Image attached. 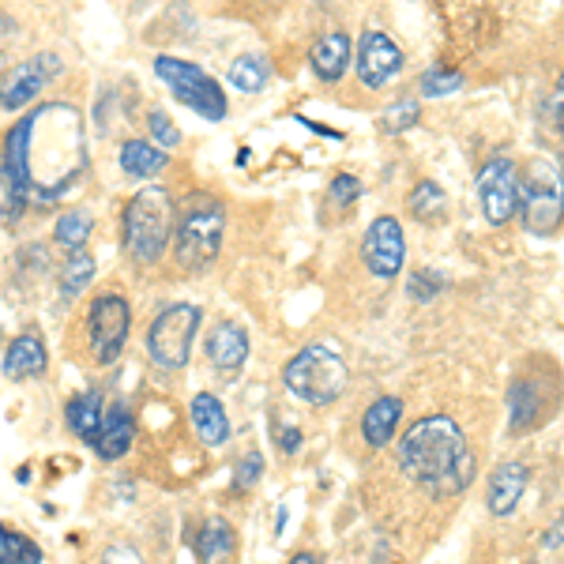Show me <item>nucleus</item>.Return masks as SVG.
<instances>
[{
  "label": "nucleus",
  "instance_id": "obj_1",
  "mask_svg": "<svg viewBox=\"0 0 564 564\" xmlns=\"http://www.w3.org/2000/svg\"><path fill=\"white\" fill-rule=\"evenodd\" d=\"M4 170L23 196L57 199L87 174V132L76 106L50 102L26 113L4 143Z\"/></svg>",
  "mask_w": 564,
  "mask_h": 564
},
{
  "label": "nucleus",
  "instance_id": "obj_2",
  "mask_svg": "<svg viewBox=\"0 0 564 564\" xmlns=\"http://www.w3.org/2000/svg\"><path fill=\"white\" fill-rule=\"evenodd\" d=\"M399 467L414 486L430 489V494H459L475 478V456L467 448V436L448 414L422 417L403 433Z\"/></svg>",
  "mask_w": 564,
  "mask_h": 564
},
{
  "label": "nucleus",
  "instance_id": "obj_3",
  "mask_svg": "<svg viewBox=\"0 0 564 564\" xmlns=\"http://www.w3.org/2000/svg\"><path fill=\"white\" fill-rule=\"evenodd\" d=\"M174 199L162 185L140 188L124 207V245L140 263H159L174 234Z\"/></svg>",
  "mask_w": 564,
  "mask_h": 564
},
{
  "label": "nucleus",
  "instance_id": "obj_4",
  "mask_svg": "<svg viewBox=\"0 0 564 564\" xmlns=\"http://www.w3.org/2000/svg\"><path fill=\"white\" fill-rule=\"evenodd\" d=\"M226 212L212 196H193L177 215V263L185 271H204L223 249Z\"/></svg>",
  "mask_w": 564,
  "mask_h": 564
},
{
  "label": "nucleus",
  "instance_id": "obj_5",
  "mask_svg": "<svg viewBox=\"0 0 564 564\" xmlns=\"http://www.w3.org/2000/svg\"><path fill=\"white\" fill-rule=\"evenodd\" d=\"M286 388L294 391L302 403L308 406H327L347 391V361L339 358L332 347L316 343V347H305L294 361L282 372Z\"/></svg>",
  "mask_w": 564,
  "mask_h": 564
},
{
  "label": "nucleus",
  "instance_id": "obj_6",
  "mask_svg": "<svg viewBox=\"0 0 564 564\" xmlns=\"http://www.w3.org/2000/svg\"><path fill=\"white\" fill-rule=\"evenodd\" d=\"M199 327V305L177 302L162 308L148 327V350L162 369H185L193 358V339Z\"/></svg>",
  "mask_w": 564,
  "mask_h": 564
},
{
  "label": "nucleus",
  "instance_id": "obj_7",
  "mask_svg": "<svg viewBox=\"0 0 564 564\" xmlns=\"http://www.w3.org/2000/svg\"><path fill=\"white\" fill-rule=\"evenodd\" d=\"M154 76L162 79L177 95V102H185L193 113L207 117V121H223L226 117V95L199 65L177 57H154Z\"/></svg>",
  "mask_w": 564,
  "mask_h": 564
},
{
  "label": "nucleus",
  "instance_id": "obj_8",
  "mask_svg": "<svg viewBox=\"0 0 564 564\" xmlns=\"http://www.w3.org/2000/svg\"><path fill=\"white\" fill-rule=\"evenodd\" d=\"M520 207H523V226L531 234H553L561 226V170L550 166L545 159L531 162L523 170L520 181Z\"/></svg>",
  "mask_w": 564,
  "mask_h": 564
},
{
  "label": "nucleus",
  "instance_id": "obj_9",
  "mask_svg": "<svg viewBox=\"0 0 564 564\" xmlns=\"http://www.w3.org/2000/svg\"><path fill=\"white\" fill-rule=\"evenodd\" d=\"M478 199L489 226H505L508 218L520 212V174H516L512 159H494L489 166H481Z\"/></svg>",
  "mask_w": 564,
  "mask_h": 564
},
{
  "label": "nucleus",
  "instance_id": "obj_10",
  "mask_svg": "<svg viewBox=\"0 0 564 564\" xmlns=\"http://www.w3.org/2000/svg\"><path fill=\"white\" fill-rule=\"evenodd\" d=\"M129 327H132V308L124 297L106 294L90 305V350H95V358L102 366H109L121 354L124 339H129Z\"/></svg>",
  "mask_w": 564,
  "mask_h": 564
},
{
  "label": "nucleus",
  "instance_id": "obj_11",
  "mask_svg": "<svg viewBox=\"0 0 564 564\" xmlns=\"http://www.w3.org/2000/svg\"><path fill=\"white\" fill-rule=\"evenodd\" d=\"M361 257H366L369 271L377 279H395L399 271H403V260H406L403 226H399L391 215L372 218V226L366 230V241H361Z\"/></svg>",
  "mask_w": 564,
  "mask_h": 564
},
{
  "label": "nucleus",
  "instance_id": "obj_12",
  "mask_svg": "<svg viewBox=\"0 0 564 564\" xmlns=\"http://www.w3.org/2000/svg\"><path fill=\"white\" fill-rule=\"evenodd\" d=\"M57 72H61L57 53H42V57H31V61H23V65H15L4 76V84H0V106L23 109L53 76H57Z\"/></svg>",
  "mask_w": 564,
  "mask_h": 564
},
{
  "label": "nucleus",
  "instance_id": "obj_13",
  "mask_svg": "<svg viewBox=\"0 0 564 564\" xmlns=\"http://www.w3.org/2000/svg\"><path fill=\"white\" fill-rule=\"evenodd\" d=\"M354 65H358V76L366 87H384L403 72V53L384 31H366L358 42V61Z\"/></svg>",
  "mask_w": 564,
  "mask_h": 564
},
{
  "label": "nucleus",
  "instance_id": "obj_14",
  "mask_svg": "<svg viewBox=\"0 0 564 564\" xmlns=\"http://www.w3.org/2000/svg\"><path fill=\"white\" fill-rule=\"evenodd\" d=\"M207 358L223 377H238L245 358H249V335L230 321L215 324L212 335H207Z\"/></svg>",
  "mask_w": 564,
  "mask_h": 564
},
{
  "label": "nucleus",
  "instance_id": "obj_15",
  "mask_svg": "<svg viewBox=\"0 0 564 564\" xmlns=\"http://www.w3.org/2000/svg\"><path fill=\"white\" fill-rule=\"evenodd\" d=\"M132 414H129V406L124 403H117V406H109V411L102 414V430H98L95 436V452L102 459H121V456H129V448H132Z\"/></svg>",
  "mask_w": 564,
  "mask_h": 564
},
{
  "label": "nucleus",
  "instance_id": "obj_16",
  "mask_svg": "<svg viewBox=\"0 0 564 564\" xmlns=\"http://www.w3.org/2000/svg\"><path fill=\"white\" fill-rule=\"evenodd\" d=\"M527 489V467L523 463H505L497 467V475L489 478V494H486V505L494 516H508L516 505H520Z\"/></svg>",
  "mask_w": 564,
  "mask_h": 564
},
{
  "label": "nucleus",
  "instance_id": "obj_17",
  "mask_svg": "<svg viewBox=\"0 0 564 564\" xmlns=\"http://www.w3.org/2000/svg\"><path fill=\"white\" fill-rule=\"evenodd\" d=\"M347 68H350V39L343 31L324 34V39L313 45V72L324 84H335V79L347 76Z\"/></svg>",
  "mask_w": 564,
  "mask_h": 564
},
{
  "label": "nucleus",
  "instance_id": "obj_18",
  "mask_svg": "<svg viewBox=\"0 0 564 564\" xmlns=\"http://www.w3.org/2000/svg\"><path fill=\"white\" fill-rule=\"evenodd\" d=\"M193 425H196L199 441H204L207 448L226 444V436H230V417H226L218 395H212V391H199V395L193 399Z\"/></svg>",
  "mask_w": 564,
  "mask_h": 564
},
{
  "label": "nucleus",
  "instance_id": "obj_19",
  "mask_svg": "<svg viewBox=\"0 0 564 564\" xmlns=\"http://www.w3.org/2000/svg\"><path fill=\"white\" fill-rule=\"evenodd\" d=\"M399 417H403V403H399L395 395H380L377 403L361 414V436H366L372 448H384L399 430Z\"/></svg>",
  "mask_w": 564,
  "mask_h": 564
},
{
  "label": "nucleus",
  "instance_id": "obj_20",
  "mask_svg": "<svg viewBox=\"0 0 564 564\" xmlns=\"http://www.w3.org/2000/svg\"><path fill=\"white\" fill-rule=\"evenodd\" d=\"M45 369V347L39 335H20V339L8 347L4 354V377L12 380H26V377H39Z\"/></svg>",
  "mask_w": 564,
  "mask_h": 564
},
{
  "label": "nucleus",
  "instance_id": "obj_21",
  "mask_svg": "<svg viewBox=\"0 0 564 564\" xmlns=\"http://www.w3.org/2000/svg\"><path fill=\"white\" fill-rule=\"evenodd\" d=\"M166 162H170V154L159 151L148 140H129L121 148V170L129 177H154L166 170Z\"/></svg>",
  "mask_w": 564,
  "mask_h": 564
},
{
  "label": "nucleus",
  "instance_id": "obj_22",
  "mask_svg": "<svg viewBox=\"0 0 564 564\" xmlns=\"http://www.w3.org/2000/svg\"><path fill=\"white\" fill-rule=\"evenodd\" d=\"M65 417H68L72 433H76L79 441L95 444L98 430H102V399H98V395H76L68 403Z\"/></svg>",
  "mask_w": 564,
  "mask_h": 564
},
{
  "label": "nucleus",
  "instance_id": "obj_23",
  "mask_svg": "<svg viewBox=\"0 0 564 564\" xmlns=\"http://www.w3.org/2000/svg\"><path fill=\"white\" fill-rule=\"evenodd\" d=\"M230 545H234L230 523H226V520H207L204 531H199V539H196V553H199V561H204V564H215L218 557H226V553H230Z\"/></svg>",
  "mask_w": 564,
  "mask_h": 564
},
{
  "label": "nucleus",
  "instance_id": "obj_24",
  "mask_svg": "<svg viewBox=\"0 0 564 564\" xmlns=\"http://www.w3.org/2000/svg\"><path fill=\"white\" fill-rule=\"evenodd\" d=\"M90 215L87 212H68L57 218V226H53V238H57V245H65L68 252H84V245L90 238Z\"/></svg>",
  "mask_w": 564,
  "mask_h": 564
},
{
  "label": "nucleus",
  "instance_id": "obj_25",
  "mask_svg": "<svg viewBox=\"0 0 564 564\" xmlns=\"http://www.w3.org/2000/svg\"><path fill=\"white\" fill-rule=\"evenodd\" d=\"M268 76H271V65L263 57H238L230 65V84L238 90H245V95H257V90H263Z\"/></svg>",
  "mask_w": 564,
  "mask_h": 564
},
{
  "label": "nucleus",
  "instance_id": "obj_26",
  "mask_svg": "<svg viewBox=\"0 0 564 564\" xmlns=\"http://www.w3.org/2000/svg\"><path fill=\"white\" fill-rule=\"evenodd\" d=\"M90 279H95V260H90L87 252H68V263H65V271H61V294L72 302L79 290L90 286Z\"/></svg>",
  "mask_w": 564,
  "mask_h": 564
},
{
  "label": "nucleus",
  "instance_id": "obj_27",
  "mask_svg": "<svg viewBox=\"0 0 564 564\" xmlns=\"http://www.w3.org/2000/svg\"><path fill=\"white\" fill-rule=\"evenodd\" d=\"M0 564H42V550L23 534L0 527Z\"/></svg>",
  "mask_w": 564,
  "mask_h": 564
},
{
  "label": "nucleus",
  "instance_id": "obj_28",
  "mask_svg": "<svg viewBox=\"0 0 564 564\" xmlns=\"http://www.w3.org/2000/svg\"><path fill=\"white\" fill-rule=\"evenodd\" d=\"M534 417H539V395H534L531 384H516L512 391V430H531Z\"/></svg>",
  "mask_w": 564,
  "mask_h": 564
},
{
  "label": "nucleus",
  "instance_id": "obj_29",
  "mask_svg": "<svg viewBox=\"0 0 564 564\" xmlns=\"http://www.w3.org/2000/svg\"><path fill=\"white\" fill-rule=\"evenodd\" d=\"M411 212L417 218H433V215H441L444 212V193L433 185V181H422V185L411 193Z\"/></svg>",
  "mask_w": 564,
  "mask_h": 564
},
{
  "label": "nucleus",
  "instance_id": "obj_30",
  "mask_svg": "<svg viewBox=\"0 0 564 564\" xmlns=\"http://www.w3.org/2000/svg\"><path fill=\"white\" fill-rule=\"evenodd\" d=\"M23 207H26V196H23V188L15 185L12 177L0 170V218L4 223H15V218L23 215Z\"/></svg>",
  "mask_w": 564,
  "mask_h": 564
},
{
  "label": "nucleus",
  "instance_id": "obj_31",
  "mask_svg": "<svg viewBox=\"0 0 564 564\" xmlns=\"http://www.w3.org/2000/svg\"><path fill=\"white\" fill-rule=\"evenodd\" d=\"M463 87V76L459 72H444V68H433L422 76V90L430 98H444V95H456V90Z\"/></svg>",
  "mask_w": 564,
  "mask_h": 564
},
{
  "label": "nucleus",
  "instance_id": "obj_32",
  "mask_svg": "<svg viewBox=\"0 0 564 564\" xmlns=\"http://www.w3.org/2000/svg\"><path fill=\"white\" fill-rule=\"evenodd\" d=\"M148 129H151L154 140H159V143H154V148H159V151L177 148V143H181V132L174 129V121H170V113H162V109H151Z\"/></svg>",
  "mask_w": 564,
  "mask_h": 564
},
{
  "label": "nucleus",
  "instance_id": "obj_33",
  "mask_svg": "<svg viewBox=\"0 0 564 564\" xmlns=\"http://www.w3.org/2000/svg\"><path fill=\"white\" fill-rule=\"evenodd\" d=\"M417 121V102H395L384 113V132H403V129H411V124Z\"/></svg>",
  "mask_w": 564,
  "mask_h": 564
},
{
  "label": "nucleus",
  "instance_id": "obj_34",
  "mask_svg": "<svg viewBox=\"0 0 564 564\" xmlns=\"http://www.w3.org/2000/svg\"><path fill=\"white\" fill-rule=\"evenodd\" d=\"M260 470H263V463L257 452H249L241 463H238V470H234V486L238 489H252L257 486V478H260Z\"/></svg>",
  "mask_w": 564,
  "mask_h": 564
},
{
  "label": "nucleus",
  "instance_id": "obj_35",
  "mask_svg": "<svg viewBox=\"0 0 564 564\" xmlns=\"http://www.w3.org/2000/svg\"><path fill=\"white\" fill-rule=\"evenodd\" d=\"M358 193H361V185H358V177H350V174H339L332 181V199L339 207H347V204H354L358 199Z\"/></svg>",
  "mask_w": 564,
  "mask_h": 564
},
{
  "label": "nucleus",
  "instance_id": "obj_36",
  "mask_svg": "<svg viewBox=\"0 0 564 564\" xmlns=\"http://www.w3.org/2000/svg\"><path fill=\"white\" fill-rule=\"evenodd\" d=\"M102 564H143V561L132 545H109V550L102 553Z\"/></svg>",
  "mask_w": 564,
  "mask_h": 564
},
{
  "label": "nucleus",
  "instance_id": "obj_37",
  "mask_svg": "<svg viewBox=\"0 0 564 564\" xmlns=\"http://www.w3.org/2000/svg\"><path fill=\"white\" fill-rule=\"evenodd\" d=\"M297 444H302V436H297V430H286V433H282V448H286V452H297Z\"/></svg>",
  "mask_w": 564,
  "mask_h": 564
},
{
  "label": "nucleus",
  "instance_id": "obj_38",
  "mask_svg": "<svg viewBox=\"0 0 564 564\" xmlns=\"http://www.w3.org/2000/svg\"><path fill=\"white\" fill-rule=\"evenodd\" d=\"M290 564H316V557H313V553H297V557L290 561Z\"/></svg>",
  "mask_w": 564,
  "mask_h": 564
}]
</instances>
